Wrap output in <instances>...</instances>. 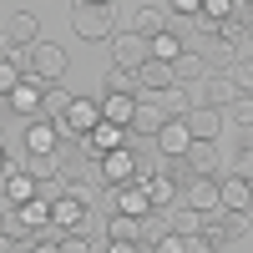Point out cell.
I'll return each instance as SVG.
<instances>
[{
	"instance_id": "cell-1",
	"label": "cell",
	"mask_w": 253,
	"mask_h": 253,
	"mask_svg": "<svg viewBox=\"0 0 253 253\" xmlns=\"http://www.w3.org/2000/svg\"><path fill=\"white\" fill-rule=\"evenodd\" d=\"M71 31L86 41V46H96V41H112L117 36V10L112 5H71Z\"/></svg>"
},
{
	"instance_id": "cell-2",
	"label": "cell",
	"mask_w": 253,
	"mask_h": 253,
	"mask_svg": "<svg viewBox=\"0 0 253 253\" xmlns=\"http://www.w3.org/2000/svg\"><path fill=\"white\" fill-rule=\"evenodd\" d=\"M66 51L56 46V41H41V46H31V76L41 81V86H61V76H66Z\"/></svg>"
},
{
	"instance_id": "cell-3",
	"label": "cell",
	"mask_w": 253,
	"mask_h": 253,
	"mask_svg": "<svg viewBox=\"0 0 253 253\" xmlns=\"http://www.w3.org/2000/svg\"><path fill=\"white\" fill-rule=\"evenodd\" d=\"M137 152L132 147H117V152H107L101 157V187H107V193H117V187H132L137 182Z\"/></svg>"
},
{
	"instance_id": "cell-4",
	"label": "cell",
	"mask_w": 253,
	"mask_h": 253,
	"mask_svg": "<svg viewBox=\"0 0 253 253\" xmlns=\"http://www.w3.org/2000/svg\"><path fill=\"white\" fill-rule=\"evenodd\" d=\"M101 126V101H91V96H76L71 101V112H66V122H61V137H76V142H86L91 132Z\"/></svg>"
},
{
	"instance_id": "cell-5",
	"label": "cell",
	"mask_w": 253,
	"mask_h": 253,
	"mask_svg": "<svg viewBox=\"0 0 253 253\" xmlns=\"http://www.w3.org/2000/svg\"><path fill=\"white\" fill-rule=\"evenodd\" d=\"M41 198V182L26 172V167H10L5 177H0V208H26Z\"/></svg>"
},
{
	"instance_id": "cell-6",
	"label": "cell",
	"mask_w": 253,
	"mask_h": 253,
	"mask_svg": "<svg viewBox=\"0 0 253 253\" xmlns=\"http://www.w3.org/2000/svg\"><path fill=\"white\" fill-rule=\"evenodd\" d=\"M147 61H152V46H147L142 36H132V31L112 36V66L117 71H142Z\"/></svg>"
},
{
	"instance_id": "cell-7",
	"label": "cell",
	"mask_w": 253,
	"mask_h": 253,
	"mask_svg": "<svg viewBox=\"0 0 253 253\" xmlns=\"http://www.w3.org/2000/svg\"><path fill=\"white\" fill-rule=\"evenodd\" d=\"M218 213H233V218H248L253 213V182L243 177H218Z\"/></svg>"
},
{
	"instance_id": "cell-8",
	"label": "cell",
	"mask_w": 253,
	"mask_h": 253,
	"mask_svg": "<svg viewBox=\"0 0 253 253\" xmlns=\"http://www.w3.org/2000/svg\"><path fill=\"white\" fill-rule=\"evenodd\" d=\"M86 218H91V208H86V203H76L71 193L51 203V228H56L61 238H66V233H81V238H86Z\"/></svg>"
},
{
	"instance_id": "cell-9",
	"label": "cell",
	"mask_w": 253,
	"mask_h": 253,
	"mask_svg": "<svg viewBox=\"0 0 253 253\" xmlns=\"http://www.w3.org/2000/svg\"><path fill=\"white\" fill-rule=\"evenodd\" d=\"M152 142H157V152H162L167 162H187V152H193V132H187V122H182V117H172Z\"/></svg>"
},
{
	"instance_id": "cell-10",
	"label": "cell",
	"mask_w": 253,
	"mask_h": 253,
	"mask_svg": "<svg viewBox=\"0 0 253 253\" xmlns=\"http://www.w3.org/2000/svg\"><path fill=\"white\" fill-rule=\"evenodd\" d=\"M238 96H243V91L233 86V76H228V71H208V76H203V101H198V107H213V112H228V107H233Z\"/></svg>"
},
{
	"instance_id": "cell-11",
	"label": "cell",
	"mask_w": 253,
	"mask_h": 253,
	"mask_svg": "<svg viewBox=\"0 0 253 253\" xmlns=\"http://www.w3.org/2000/svg\"><path fill=\"white\" fill-rule=\"evenodd\" d=\"M5 36H10V46L15 51H31V46H41V20H36V10H10V20H5Z\"/></svg>"
},
{
	"instance_id": "cell-12",
	"label": "cell",
	"mask_w": 253,
	"mask_h": 253,
	"mask_svg": "<svg viewBox=\"0 0 253 253\" xmlns=\"http://www.w3.org/2000/svg\"><path fill=\"white\" fill-rule=\"evenodd\" d=\"M61 152V126L56 122H31L26 126V157H56Z\"/></svg>"
},
{
	"instance_id": "cell-13",
	"label": "cell",
	"mask_w": 253,
	"mask_h": 253,
	"mask_svg": "<svg viewBox=\"0 0 253 253\" xmlns=\"http://www.w3.org/2000/svg\"><path fill=\"white\" fill-rule=\"evenodd\" d=\"M187 172H193V177H223V147L218 142H193Z\"/></svg>"
},
{
	"instance_id": "cell-14",
	"label": "cell",
	"mask_w": 253,
	"mask_h": 253,
	"mask_svg": "<svg viewBox=\"0 0 253 253\" xmlns=\"http://www.w3.org/2000/svg\"><path fill=\"white\" fill-rule=\"evenodd\" d=\"M107 198H112V213H126V218H137V223H147V218H152V203H147L142 182L117 187V193H107Z\"/></svg>"
},
{
	"instance_id": "cell-15",
	"label": "cell",
	"mask_w": 253,
	"mask_h": 253,
	"mask_svg": "<svg viewBox=\"0 0 253 253\" xmlns=\"http://www.w3.org/2000/svg\"><path fill=\"white\" fill-rule=\"evenodd\" d=\"M167 122H172V117L162 112V101L157 96H142L137 101V117H132V137H157Z\"/></svg>"
},
{
	"instance_id": "cell-16",
	"label": "cell",
	"mask_w": 253,
	"mask_h": 253,
	"mask_svg": "<svg viewBox=\"0 0 253 253\" xmlns=\"http://www.w3.org/2000/svg\"><path fill=\"white\" fill-rule=\"evenodd\" d=\"M41 91H46V86H41L36 76H26V81H20V86L10 91V101H5V107H10L15 117H26V122H41Z\"/></svg>"
},
{
	"instance_id": "cell-17",
	"label": "cell",
	"mask_w": 253,
	"mask_h": 253,
	"mask_svg": "<svg viewBox=\"0 0 253 253\" xmlns=\"http://www.w3.org/2000/svg\"><path fill=\"white\" fill-rule=\"evenodd\" d=\"M117 147H126V132H122V126H112V122H101L96 132H91L86 142H81V152H86L91 162H101L107 152H117Z\"/></svg>"
},
{
	"instance_id": "cell-18",
	"label": "cell",
	"mask_w": 253,
	"mask_h": 253,
	"mask_svg": "<svg viewBox=\"0 0 253 253\" xmlns=\"http://www.w3.org/2000/svg\"><path fill=\"white\" fill-rule=\"evenodd\" d=\"M182 122H187V132H193V142H218V132H223V122H228V117L213 112V107H193Z\"/></svg>"
},
{
	"instance_id": "cell-19",
	"label": "cell",
	"mask_w": 253,
	"mask_h": 253,
	"mask_svg": "<svg viewBox=\"0 0 253 253\" xmlns=\"http://www.w3.org/2000/svg\"><path fill=\"white\" fill-rule=\"evenodd\" d=\"M182 198H187V208H193V213L213 218V213H218V177H193Z\"/></svg>"
},
{
	"instance_id": "cell-20",
	"label": "cell",
	"mask_w": 253,
	"mask_h": 253,
	"mask_svg": "<svg viewBox=\"0 0 253 253\" xmlns=\"http://www.w3.org/2000/svg\"><path fill=\"white\" fill-rule=\"evenodd\" d=\"M172 26V20H167V10L162 5H137V15H132V36H142L147 46H152V41Z\"/></svg>"
},
{
	"instance_id": "cell-21",
	"label": "cell",
	"mask_w": 253,
	"mask_h": 253,
	"mask_svg": "<svg viewBox=\"0 0 253 253\" xmlns=\"http://www.w3.org/2000/svg\"><path fill=\"white\" fill-rule=\"evenodd\" d=\"M167 86H172V66H167V61H147L137 71V91L142 96H162Z\"/></svg>"
},
{
	"instance_id": "cell-22",
	"label": "cell",
	"mask_w": 253,
	"mask_h": 253,
	"mask_svg": "<svg viewBox=\"0 0 253 253\" xmlns=\"http://www.w3.org/2000/svg\"><path fill=\"white\" fill-rule=\"evenodd\" d=\"M137 101H142V96H101V122H112V126H122V132H132Z\"/></svg>"
},
{
	"instance_id": "cell-23",
	"label": "cell",
	"mask_w": 253,
	"mask_h": 253,
	"mask_svg": "<svg viewBox=\"0 0 253 253\" xmlns=\"http://www.w3.org/2000/svg\"><path fill=\"white\" fill-rule=\"evenodd\" d=\"M137 182H142L147 203H152V213H162V208H172V203H177V182H172V177L152 172V177H137Z\"/></svg>"
},
{
	"instance_id": "cell-24",
	"label": "cell",
	"mask_w": 253,
	"mask_h": 253,
	"mask_svg": "<svg viewBox=\"0 0 253 253\" xmlns=\"http://www.w3.org/2000/svg\"><path fill=\"white\" fill-rule=\"evenodd\" d=\"M71 101H76V96H71L66 86H46V91H41V122H56V126H61L66 112H71Z\"/></svg>"
},
{
	"instance_id": "cell-25",
	"label": "cell",
	"mask_w": 253,
	"mask_h": 253,
	"mask_svg": "<svg viewBox=\"0 0 253 253\" xmlns=\"http://www.w3.org/2000/svg\"><path fill=\"white\" fill-rule=\"evenodd\" d=\"M198 76H208L203 51H182V56L172 61V81H177V86H187V81H198Z\"/></svg>"
},
{
	"instance_id": "cell-26",
	"label": "cell",
	"mask_w": 253,
	"mask_h": 253,
	"mask_svg": "<svg viewBox=\"0 0 253 253\" xmlns=\"http://www.w3.org/2000/svg\"><path fill=\"white\" fill-rule=\"evenodd\" d=\"M107 243H142V223L126 218V213H112L107 218Z\"/></svg>"
},
{
	"instance_id": "cell-27",
	"label": "cell",
	"mask_w": 253,
	"mask_h": 253,
	"mask_svg": "<svg viewBox=\"0 0 253 253\" xmlns=\"http://www.w3.org/2000/svg\"><path fill=\"white\" fill-rule=\"evenodd\" d=\"M203 223H208V218H203V213H193V208L182 203L177 213L167 218V233H177V238H198V233H203Z\"/></svg>"
},
{
	"instance_id": "cell-28",
	"label": "cell",
	"mask_w": 253,
	"mask_h": 253,
	"mask_svg": "<svg viewBox=\"0 0 253 253\" xmlns=\"http://www.w3.org/2000/svg\"><path fill=\"white\" fill-rule=\"evenodd\" d=\"M101 96H142L137 91V71H107V81H101Z\"/></svg>"
},
{
	"instance_id": "cell-29",
	"label": "cell",
	"mask_w": 253,
	"mask_h": 253,
	"mask_svg": "<svg viewBox=\"0 0 253 253\" xmlns=\"http://www.w3.org/2000/svg\"><path fill=\"white\" fill-rule=\"evenodd\" d=\"M182 51H187V46H182V36H177L172 26H167V31L152 41V61H167V66H172V61H177Z\"/></svg>"
},
{
	"instance_id": "cell-30",
	"label": "cell",
	"mask_w": 253,
	"mask_h": 253,
	"mask_svg": "<svg viewBox=\"0 0 253 253\" xmlns=\"http://www.w3.org/2000/svg\"><path fill=\"white\" fill-rule=\"evenodd\" d=\"M157 101H162L167 117H187V112H193V96H187V86H177V81H172V86H167Z\"/></svg>"
},
{
	"instance_id": "cell-31",
	"label": "cell",
	"mask_w": 253,
	"mask_h": 253,
	"mask_svg": "<svg viewBox=\"0 0 253 253\" xmlns=\"http://www.w3.org/2000/svg\"><path fill=\"white\" fill-rule=\"evenodd\" d=\"M203 61H208V71H233V46H223V41L213 36V41H208V51H203Z\"/></svg>"
},
{
	"instance_id": "cell-32",
	"label": "cell",
	"mask_w": 253,
	"mask_h": 253,
	"mask_svg": "<svg viewBox=\"0 0 253 253\" xmlns=\"http://www.w3.org/2000/svg\"><path fill=\"white\" fill-rule=\"evenodd\" d=\"M223 117L233 122V126H243V132H253V96H238V101H233V107H228Z\"/></svg>"
},
{
	"instance_id": "cell-33",
	"label": "cell",
	"mask_w": 253,
	"mask_h": 253,
	"mask_svg": "<svg viewBox=\"0 0 253 253\" xmlns=\"http://www.w3.org/2000/svg\"><path fill=\"white\" fill-rule=\"evenodd\" d=\"M228 76H233V86H238L243 96H253V56H238V61H233V71H228Z\"/></svg>"
},
{
	"instance_id": "cell-34",
	"label": "cell",
	"mask_w": 253,
	"mask_h": 253,
	"mask_svg": "<svg viewBox=\"0 0 253 253\" xmlns=\"http://www.w3.org/2000/svg\"><path fill=\"white\" fill-rule=\"evenodd\" d=\"M203 238H208V248H213V253L228 243V223H223V213H213V218L203 223Z\"/></svg>"
},
{
	"instance_id": "cell-35",
	"label": "cell",
	"mask_w": 253,
	"mask_h": 253,
	"mask_svg": "<svg viewBox=\"0 0 253 253\" xmlns=\"http://www.w3.org/2000/svg\"><path fill=\"white\" fill-rule=\"evenodd\" d=\"M20 81H26V76H20V71L10 66V61H0V96H5V101H10V91L20 86Z\"/></svg>"
},
{
	"instance_id": "cell-36",
	"label": "cell",
	"mask_w": 253,
	"mask_h": 253,
	"mask_svg": "<svg viewBox=\"0 0 253 253\" xmlns=\"http://www.w3.org/2000/svg\"><path fill=\"white\" fill-rule=\"evenodd\" d=\"M233 177L253 182V147H243V152H233Z\"/></svg>"
},
{
	"instance_id": "cell-37",
	"label": "cell",
	"mask_w": 253,
	"mask_h": 253,
	"mask_svg": "<svg viewBox=\"0 0 253 253\" xmlns=\"http://www.w3.org/2000/svg\"><path fill=\"white\" fill-rule=\"evenodd\" d=\"M61 253H101L91 238H81V233H66V238H61Z\"/></svg>"
},
{
	"instance_id": "cell-38",
	"label": "cell",
	"mask_w": 253,
	"mask_h": 253,
	"mask_svg": "<svg viewBox=\"0 0 253 253\" xmlns=\"http://www.w3.org/2000/svg\"><path fill=\"white\" fill-rule=\"evenodd\" d=\"M167 15H182V20H198V15H203V0H172V5H167Z\"/></svg>"
},
{
	"instance_id": "cell-39",
	"label": "cell",
	"mask_w": 253,
	"mask_h": 253,
	"mask_svg": "<svg viewBox=\"0 0 253 253\" xmlns=\"http://www.w3.org/2000/svg\"><path fill=\"white\" fill-rule=\"evenodd\" d=\"M147 253H187V238H177V233H167V238H157Z\"/></svg>"
},
{
	"instance_id": "cell-40",
	"label": "cell",
	"mask_w": 253,
	"mask_h": 253,
	"mask_svg": "<svg viewBox=\"0 0 253 253\" xmlns=\"http://www.w3.org/2000/svg\"><path fill=\"white\" fill-rule=\"evenodd\" d=\"M223 223H228V238H243L253 228V218H233V213H223Z\"/></svg>"
},
{
	"instance_id": "cell-41",
	"label": "cell",
	"mask_w": 253,
	"mask_h": 253,
	"mask_svg": "<svg viewBox=\"0 0 253 253\" xmlns=\"http://www.w3.org/2000/svg\"><path fill=\"white\" fill-rule=\"evenodd\" d=\"M31 253H61V238H56V233H46V238H36V243H31Z\"/></svg>"
},
{
	"instance_id": "cell-42",
	"label": "cell",
	"mask_w": 253,
	"mask_h": 253,
	"mask_svg": "<svg viewBox=\"0 0 253 253\" xmlns=\"http://www.w3.org/2000/svg\"><path fill=\"white\" fill-rule=\"evenodd\" d=\"M101 253H147L142 243H101Z\"/></svg>"
},
{
	"instance_id": "cell-43",
	"label": "cell",
	"mask_w": 253,
	"mask_h": 253,
	"mask_svg": "<svg viewBox=\"0 0 253 253\" xmlns=\"http://www.w3.org/2000/svg\"><path fill=\"white\" fill-rule=\"evenodd\" d=\"M10 172V147H0V177Z\"/></svg>"
},
{
	"instance_id": "cell-44",
	"label": "cell",
	"mask_w": 253,
	"mask_h": 253,
	"mask_svg": "<svg viewBox=\"0 0 253 253\" xmlns=\"http://www.w3.org/2000/svg\"><path fill=\"white\" fill-rule=\"evenodd\" d=\"M0 61H10V36L0 31Z\"/></svg>"
},
{
	"instance_id": "cell-45",
	"label": "cell",
	"mask_w": 253,
	"mask_h": 253,
	"mask_svg": "<svg viewBox=\"0 0 253 253\" xmlns=\"http://www.w3.org/2000/svg\"><path fill=\"white\" fill-rule=\"evenodd\" d=\"M0 253H15V238L10 233H0Z\"/></svg>"
},
{
	"instance_id": "cell-46",
	"label": "cell",
	"mask_w": 253,
	"mask_h": 253,
	"mask_svg": "<svg viewBox=\"0 0 253 253\" xmlns=\"http://www.w3.org/2000/svg\"><path fill=\"white\" fill-rule=\"evenodd\" d=\"M15 253H31V243H15Z\"/></svg>"
}]
</instances>
